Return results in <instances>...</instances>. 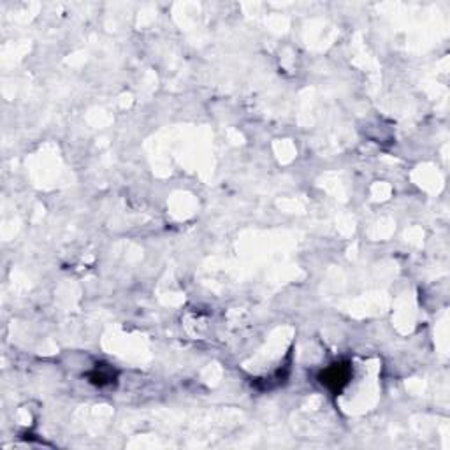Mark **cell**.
<instances>
[{
    "instance_id": "6da1fadb",
    "label": "cell",
    "mask_w": 450,
    "mask_h": 450,
    "mask_svg": "<svg viewBox=\"0 0 450 450\" xmlns=\"http://www.w3.org/2000/svg\"><path fill=\"white\" fill-rule=\"evenodd\" d=\"M350 380H352V364L349 361H338V363L329 364L326 370L319 373L320 384L334 394L342 392Z\"/></svg>"
},
{
    "instance_id": "7a4b0ae2",
    "label": "cell",
    "mask_w": 450,
    "mask_h": 450,
    "mask_svg": "<svg viewBox=\"0 0 450 450\" xmlns=\"http://www.w3.org/2000/svg\"><path fill=\"white\" fill-rule=\"evenodd\" d=\"M88 378H90L92 384L99 385V387H106V385L115 384V380H117V371H112L111 368L106 366V364H97V368L88 375Z\"/></svg>"
}]
</instances>
